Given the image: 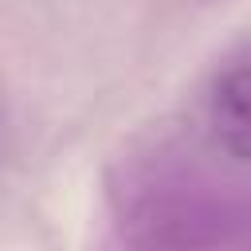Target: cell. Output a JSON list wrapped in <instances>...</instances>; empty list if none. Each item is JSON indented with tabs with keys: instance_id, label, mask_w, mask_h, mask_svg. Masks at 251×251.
<instances>
[{
	"instance_id": "cell-2",
	"label": "cell",
	"mask_w": 251,
	"mask_h": 251,
	"mask_svg": "<svg viewBox=\"0 0 251 251\" xmlns=\"http://www.w3.org/2000/svg\"><path fill=\"white\" fill-rule=\"evenodd\" d=\"M208 126L216 137V149L227 153L235 165L247 161V55L235 51L220 63L208 86Z\"/></svg>"
},
{
	"instance_id": "cell-1",
	"label": "cell",
	"mask_w": 251,
	"mask_h": 251,
	"mask_svg": "<svg viewBox=\"0 0 251 251\" xmlns=\"http://www.w3.org/2000/svg\"><path fill=\"white\" fill-rule=\"evenodd\" d=\"M98 251H247V192L192 141L153 137L110 169Z\"/></svg>"
}]
</instances>
